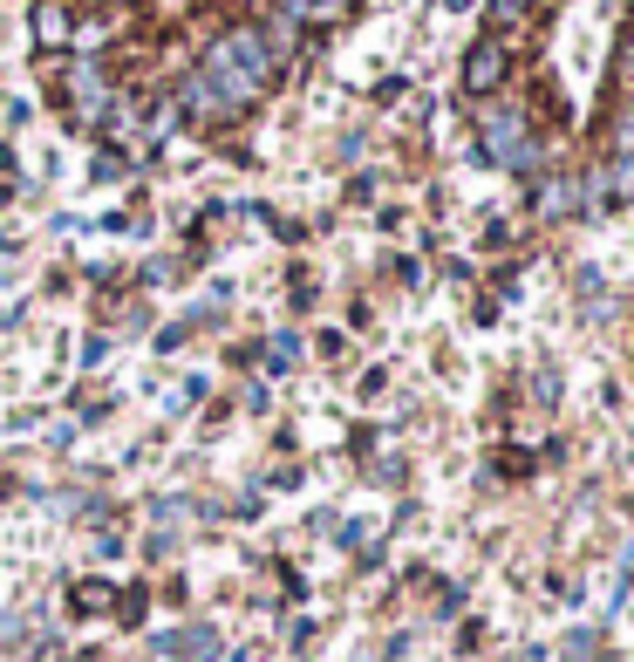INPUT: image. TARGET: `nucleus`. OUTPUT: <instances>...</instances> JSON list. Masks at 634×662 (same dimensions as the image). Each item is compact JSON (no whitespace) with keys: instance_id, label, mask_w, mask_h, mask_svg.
Segmentation results:
<instances>
[{"instance_id":"1","label":"nucleus","mask_w":634,"mask_h":662,"mask_svg":"<svg viewBox=\"0 0 634 662\" xmlns=\"http://www.w3.org/2000/svg\"><path fill=\"white\" fill-rule=\"evenodd\" d=\"M498 76H505V55H498V48H478V55H471V89H491Z\"/></svg>"},{"instance_id":"2","label":"nucleus","mask_w":634,"mask_h":662,"mask_svg":"<svg viewBox=\"0 0 634 662\" xmlns=\"http://www.w3.org/2000/svg\"><path fill=\"white\" fill-rule=\"evenodd\" d=\"M628 76H634V55H628Z\"/></svg>"}]
</instances>
